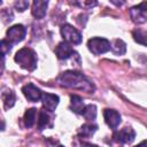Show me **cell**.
Returning <instances> with one entry per match:
<instances>
[{
  "instance_id": "1",
  "label": "cell",
  "mask_w": 147,
  "mask_h": 147,
  "mask_svg": "<svg viewBox=\"0 0 147 147\" xmlns=\"http://www.w3.org/2000/svg\"><path fill=\"white\" fill-rule=\"evenodd\" d=\"M57 83L59 85L68 88H75V90H80L85 91L87 93H93L95 90L94 84L82 72L75 71V70H67L62 72L57 77Z\"/></svg>"
},
{
  "instance_id": "2",
  "label": "cell",
  "mask_w": 147,
  "mask_h": 147,
  "mask_svg": "<svg viewBox=\"0 0 147 147\" xmlns=\"http://www.w3.org/2000/svg\"><path fill=\"white\" fill-rule=\"evenodd\" d=\"M14 60L16 63H18L23 69L28 70V71H33L37 68V54L34 53V51H32L31 48H21L20 51L16 52Z\"/></svg>"
},
{
  "instance_id": "3",
  "label": "cell",
  "mask_w": 147,
  "mask_h": 147,
  "mask_svg": "<svg viewBox=\"0 0 147 147\" xmlns=\"http://www.w3.org/2000/svg\"><path fill=\"white\" fill-rule=\"evenodd\" d=\"M110 42L106 38H100V37H94L91 38L87 41V48L91 53L94 55H100L103 53H107L110 51Z\"/></svg>"
},
{
  "instance_id": "4",
  "label": "cell",
  "mask_w": 147,
  "mask_h": 147,
  "mask_svg": "<svg viewBox=\"0 0 147 147\" xmlns=\"http://www.w3.org/2000/svg\"><path fill=\"white\" fill-rule=\"evenodd\" d=\"M61 36L68 44L78 45L82 42V33L70 24H63L61 26Z\"/></svg>"
},
{
  "instance_id": "5",
  "label": "cell",
  "mask_w": 147,
  "mask_h": 147,
  "mask_svg": "<svg viewBox=\"0 0 147 147\" xmlns=\"http://www.w3.org/2000/svg\"><path fill=\"white\" fill-rule=\"evenodd\" d=\"M130 16L132 21L137 24H142L147 22V1H144L137 6L130 8Z\"/></svg>"
},
{
  "instance_id": "6",
  "label": "cell",
  "mask_w": 147,
  "mask_h": 147,
  "mask_svg": "<svg viewBox=\"0 0 147 147\" xmlns=\"http://www.w3.org/2000/svg\"><path fill=\"white\" fill-rule=\"evenodd\" d=\"M26 34V29L24 28V25L22 24H15L13 26H10L7 30V40L13 45V44H17L21 42Z\"/></svg>"
},
{
  "instance_id": "7",
  "label": "cell",
  "mask_w": 147,
  "mask_h": 147,
  "mask_svg": "<svg viewBox=\"0 0 147 147\" xmlns=\"http://www.w3.org/2000/svg\"><path fill=\"white\" fill-rule=\"evenodd\" d=\"M136 138V132L131 126H125L114 133V139L121 144H131Z\"/></svg>"
},
{
  "instance_id": "8",
  "label": "cell",
  "mask_w": 147,
  "mask_h": 147,
  "mask_svg": "<svg viewBox=\"0 0 147 147\" xmlns=\"http://www.w3.org/2000/svg\"><path fill=\"white\" fill-rule=\"evenodd\" d=\"M22 92L23 94L25 95V98L31 101V102H36V101H39L41 99V95H42V92L40 91V88H38L34 84L32 83H29L26 85H24L22 87Z\"/></svg>"
},
{
  "instance_id": "9",
  "label": "cell",
  "mask_w": 147,
  "mask_h": 147,
  "mask_svg": "<svg viewBox=\"0 0 147 147\" xmlns=\"http://www.w3.org/2000/svg\"><path fill=\"white\" fill-rule=\"evenodd\" d=\"M103 118H105V122L107 123V125L111 129H116L122 122L119 113H117L114 109H105L103 110Z\"/></svg>"
},
{
  "instance_id": "10",
  "label": "cell",
  "mask_w": 147,
  "mask_h": 147,
  "mask_svg": "<svg viewBox=\"0 0 147 147\" xmlns=\"http://www.w3.org/2000/svg\"><path fill=\"white\" fill-rule=\"evenodd\" d=\"M55 54H56L57 59H60V60H68L74 54H76V52L72 49V47L70 46V44H68L65 41H62V42H60L56 46Z\"/></svg>"
},
{
  "instance_id": "11",
  "label": "cell",
  "mask_w": 147,
  "mask_h": 147,
  "mask_svg": "<svg viewBox=\"0 0 147 147\" xmlns=\"http://www.w3.org/2000/svg\"><path fill=\"white\" fill-rule=\"evenodd\" d=\"M40 100L42 102V107L47 111H54L60 101L59 96L55 94H52V93H42Z\"/></svg>"
},
{
  "instance_id": "12",
  "label": "cell",
  "mask_w": 147,
  "mask_h": 147,
  "mask_svg": "<svg viewBox=\"0 0 147 147\" xmlns=\"http://www.w3.org/2000/svg\"><path fill=\"white\" fill-rule=\"evenodd\" d=\"M48 1H41V0H34L32 3V15L40 20L46 15Z\"/></svg>"
},
{
  "instance_id": "13",
  "label": "cell",
  "mask_w": 147,
  "mask_h": 147,
  "mask_svg": "<svg viewBox=\"0 0 147 147\" xmlns=\"http://www.w3.org/2000/svg\"><path fill=\"white\" fill-rule=\"evenodd\" d=\"M98 130V126L93 123H85L80 126L78 130V137L80 139H87L94 134V132Z\"/></svg>"
},
{
  "instance_id": "14",
  "label": "cell",
  "mask_w": 147,
  "mask_h": 147,
  "mask_svg": "<svg viewBox=\"0 0 147 147\" xmlns=\"http://www.w3.org/2000/svg\"><path fill=\"white\" fill-rule=\"evenodd\" d=\"M84 108H85L84 101L79 95H71L70 96V109L74 113L82 115L84 111Z\"/></svg>"
},
{
  "instance_id": "15",
  "label": "cell",
  "mask_w": 147,
  "mask_h": 147,
  "mask_svg": "<svg viewBox=\"0 0 147 147\" xmlns=\"http://www.w3.org/2000/svg\"><path fill=\"white\" fill-rule=\"evenodd\" d=\"M51 121H52V119H51V116H49V114L47 113V110H46V109L40 110L39 117H38V129L41 131V130H44V129L51 126V125H52V124H51Z\"/></svg>"
},
{
  "instance_id": "16",
  "label": "cell",
  "mask_w": 147,
  "mask_h": 147,
  "mask_svg": "<svg viewBox=\"0 0 147 147\" xmlns=\"http://www.w3.org/2000/svg\"><path fill=\"white\" fill-rule=\"evenodd\" d=\"M110 49L115 55H123L126 52V44L122 39H116L110 45Z\"/></svg>"
},
{
  "instance_id": "17",
  "label": "cell",
  "mask_w": 147,
  "mask_h": 147,
  "mask_svg": "<svg viewBox=\"0 0 147 147\" xmlns=\"http://www.w3.org/2000/svg\"><path fill=\"white\" fill-rule=\"evenodd\" d=\"M2 101H3L5 108H11L15 105V101H16L15 93L11 90H8V91L2 92Z\"/></svg>"
},
{
  "instance_id": "18",
  "label": "cell",
  "mask_w": 147,
  "mask_h": 147,
  "mask_svg": "<svg viewBox=\"0 0 147 147\" xmlns=\"http://www.w3.org/2000/svg\"><path fill=\"white\" fill-rule=\"evenodd\" d=\"M36 115H37V109H34V108H30L25 111L23 121H24V125L26 127L33 126V124L36 122Z\"/></svg>"
},
{
  "instance_id": "19",
  "label": "cell",
  "mask_w": 147,
  "mask_h": 147,
  "mask_svg": "<svg viewBox=\"0 0 147 147\" xmlns=\"http://www.w3.org/2000/svg\"><path fill=\"white\" fill-rule=\"evenodd\" d=\"M82 115H83V116L85 117V119H87V121H94L95 117H96V106H95V105H92V103L86 105Z\"/></svg>"
},
{
  "instance_id": "20",
  "label": "cell",
  "mask_w": 147,
  "mask_h": 147,
  "mask_svg": "<svg viewBox=\"0 0 147 147\" xmlns=\"http://www.w3.org/2000/svg\"><path fill=\"white\" fill-rule=\"evenodd\" d=\"M132 36H133V39L138 44H141L144 46H147V34L144 31H141V30H134L133 33H132Z\"/></svg>"
},
{
  "instance_id": "21",
  "label": "cell",
  "mask_w": 147,
  "mask_h": 147,
  "mask_svg": "<svg viewBox=\"0 0 147 147\" xmlns=\"http://www.w3.org/2000/svg\"><path fill=\"white\" fill-rule=\"evenodd\" d=\"M14 7H15V9H16L17 11H24L25 9H28L29 2L25 1V0H18V1H16V2L14 3Z\"/></svg>"
},
{
  "instance_id": "22",
  "label": "cell",
  "mask_w": 147,
  "mask_h": 147,
  "mask_svg": "<svg viewBox=\"0 0 147 147\" xmlns=\"http://www.w3.org/2000/svg\"><path fill=\"white\" fill-rule=\"evenodd\" d=\"M1 52H2V55L9 53V51L11 49V44L7 40V39H2L1 40Z\"/></svg>"
},
{
  "instance_id": "23",
  "label": "cell",
  "mask_w": 147,
  "mask_h": 147,
  "mask_svg": "<svg viewBox=\"0 0 147 147\" xmlns=\"http://www.w3.org/2000/svg\"><path fill=\"white\" fill-rule=\"evenodd\" d=\"M78 147H99L96 145H92V144H88V142H84V141H80L78 144Z\"/></svg>"
},
{
  "instance_id": "24",
  "label": "cell",
  "mask_w": 147,
  "mask_h": 147,
  "mask_svg": "<svg viewBox=\"0 0 147 147\" xmlns=\"http://www.w3.org/2000/svg\"><path fill=\"white\" fill-rule=\"evenodd\" d=\"M134 147H147V140L141 141L140 144H138V145H137V146H134Z\"/></svg>"
}]
</instances>
